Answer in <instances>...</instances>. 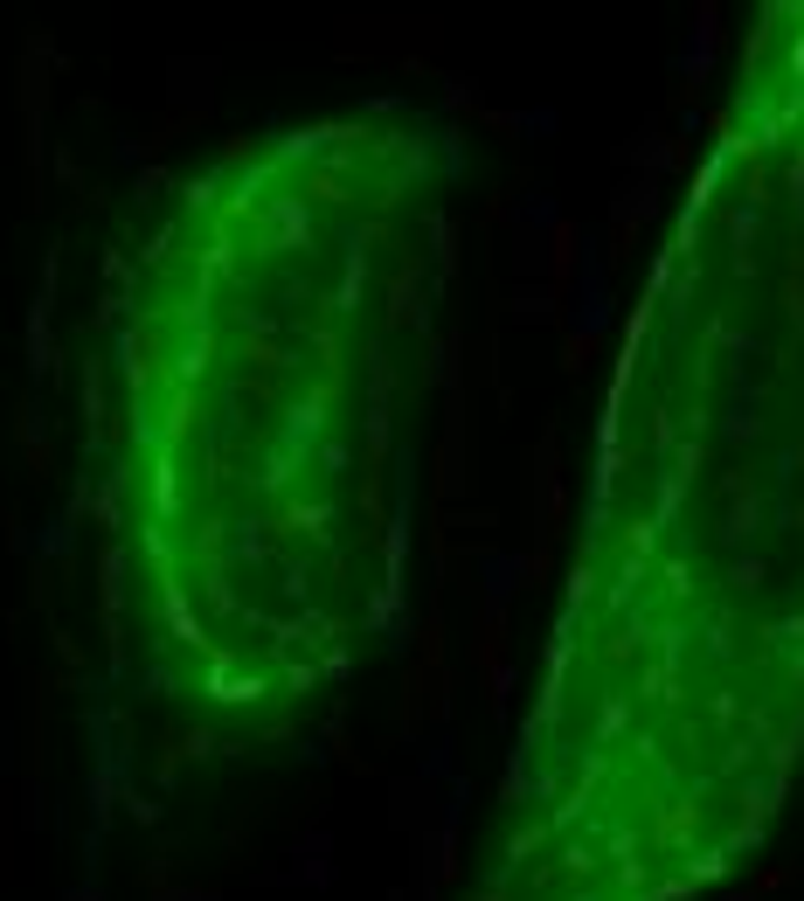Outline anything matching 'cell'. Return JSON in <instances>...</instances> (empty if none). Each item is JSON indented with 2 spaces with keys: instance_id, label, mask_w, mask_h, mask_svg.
I'll list each match as a JSON object with an SVG mask.
<instances>
[{
  "instance_id": "6da1fadb",
  "label": "cell",
  "mask_w": 804,
  "mask_h": 901,
  "mask_svg": "<svg viewBox=\"0 0 804 901\" xmlns=\"http://www.w3.org/2000/svg\"><path fill=\"white\" fill-rule=\"evenodd\" d=\"M452 187L430 111H326L188 166L111 271V638L181 742L298 736L396 625Z\"/></svg>"
},
{
  "instance_id": "7a4b0ae2",
  "label": "cell",
  "mask_w": 804,
  "mask_h": 901,
  "mask_svg": "<svg viewBox=\"0 0 804 901\" xmlns=\"http://www.w3.org/2000/svg\"><path fill=\"white\" fill-rule=\"evenodd\" d=\"M797 783L804 0H770L617 341L472 901H707Z\"/></svg>"
}]
</instances>
